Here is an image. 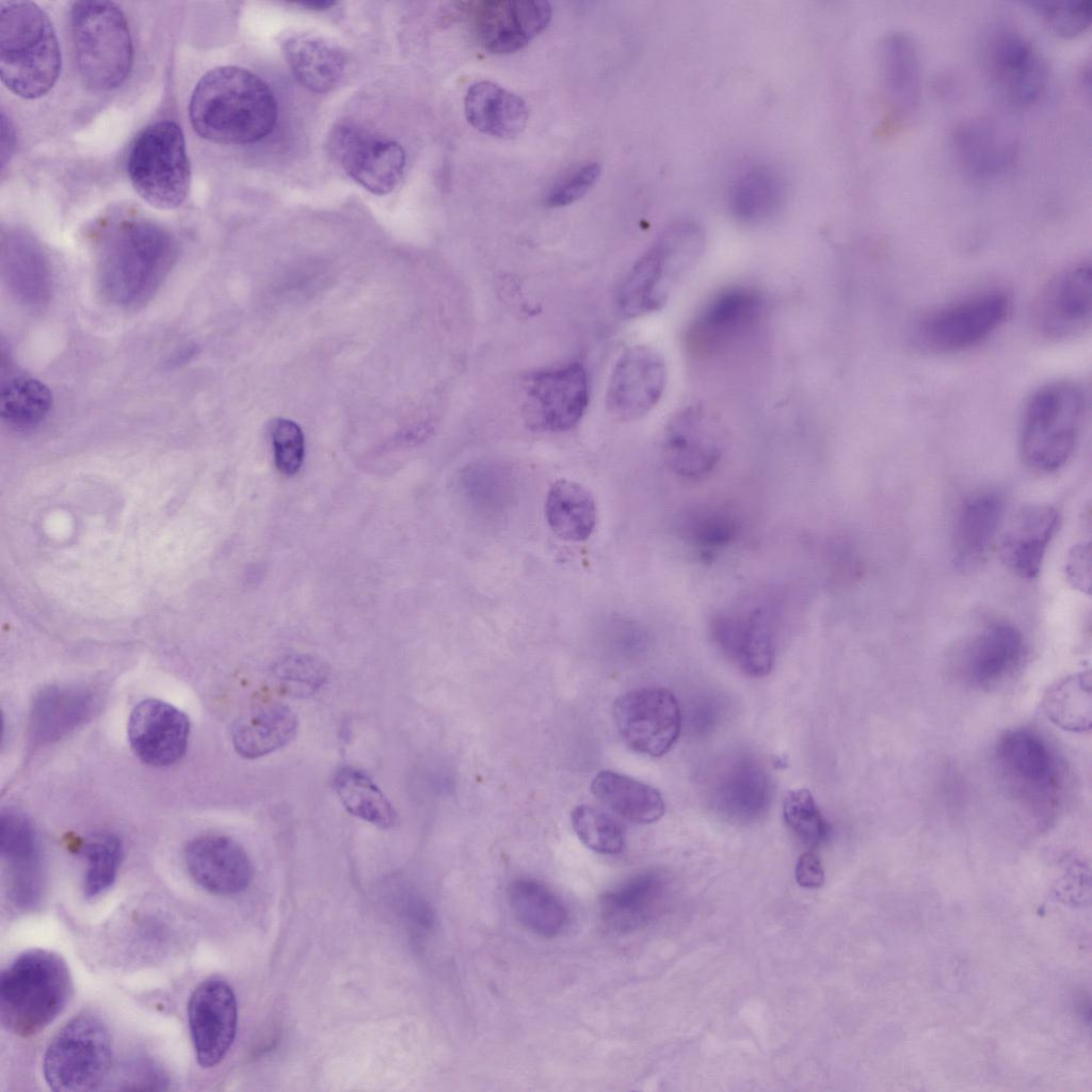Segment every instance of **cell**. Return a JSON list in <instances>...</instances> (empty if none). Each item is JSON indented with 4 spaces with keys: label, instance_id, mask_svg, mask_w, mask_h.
I'll use <instances>...</instances> for the list:
<instances>
[{
    "label": "cell",
    "instance_id": "obj_57",
    "mask_svg": "<svg viewBox=\"0 0 1092 1092\" xmlns=\"http://www.w3.org/2000/svg\"><path fill=\"white\" fill-rule=\"evenodd\" d=\"M299 5L312 11H326L336 4L334 1H304L298 3Z\"/></svg>",
    "mask_w": 1092,
    "mask_h": 1092
},
{
    "label": "cell",
    "instance_id": "obj_6",
    "mask_svg": "<svg viewBox=\"0 0 1092 1092\" xmlns=\"http://www.w3.org/2000/svg\"><path fill=\"white\" fill-rule=\"evenodd\" d=\"M1087 410L1082 388L1070 381L1048 383L1028 399L1021 420L1019 449L1025 463L1054 472L1072 457Z\"/></svg>",
    "mask_w": 1092,
    "mask_h": 1092
},
{
    "label": "cell",
    "instance_id": "obj_19",
    "mask_svg": "<svg viewBox=\"0 0 1092 1092\" xmlns=\"http://www.w3.org/2000/svg\"><path fill=\"white\" fill-rule=\"evenodd\" d=\"M662 447L665 462L674 473L684 479L700 480L720 462L723 451L721 429L705 407L689 405L669 420Z\"/></svg>",
    "mask_w": 1092,
    "mask_h": 1092
},
{
    "label": "cell",
    "instance_id": "obj_5",
    "mask_svg": "<svg viewBox=\"0 0 1092 1092\" xmlns=\"http://www.w3.org/2000/svg\"><path fill=\"white\" fill-rule=\"evenodd\" d=\"M71 990L69 969L58 953L27 950L1 973V1023L16 1035L36 1034L63 1011Z\"/></svg>",
    "mask_w": 1092,
    "mask_h": 1092
},
{
    "label": "cell",
    "instance_id": "obj_26",
    "mask_svg": "<svg viewBox=\"0 0 1092 1092\" xmlns=\"http://www.w3.org/2000/svg\"><path fill=\"white\" fill-rule=\"evenodd\" d=\"M184 863L191 878L202 888L215 895H235L247 887L252 864L231 838L207 835L193 839L184 849Z\"/></svg>",
    "mask_w": 1092,
    "mask_h": 1092
},
{
    "label": "cell",
    "instance_id": "obj_38",
    "mask_svg": "<svg viewBox=\"0 0 1092 1092\" xmlns=\"http://www.w3.org/2000/svg\"><path fill=\"white\" fill-rule=\"evenodd\" d=\"M593 796L620 817L635 823H652L664 814V802L654 787L627 775L599 771L592 780Z\"/></svg>",
    "mask_w": 1092,
    "mask_h": 1092
},
{
    "label": "cell",
    "instance_id": "obj_23",
    "mask_svg": "<svg viewBox=\"0 0 1092 1092\" xmlns=\"http://www.w3.org/2000/svg\"><path fill=\"white\" fill-rule=\"evenodd\" d=\"M879 75L887 115L885 127L897 130L915 113L921 93V63L914 39L892 32L879 46Z\"/></svg>",
    "mask_w": 1092,
    "mask_h": 1092
},
{
    "label": "cell",
    "instance_id": "obj_43",
    "mask_svg": "<svg viewBox=\"0 0 1092 1092\" xmlns=\"http://www.w3.org/2000/svg\"><path fill=\"white\" fill-rule=\"evenodd\" d=\"M1042 707L1056 726L1075 733L1091 728V675L1074 673L1051 686L1044 694Z\"/></svg>",
    "mask_w": 1092,
    "mask_h": 1092
},
{
    "label": "cell",
    "instance_id": "obj_22",
    "mask_svg": "<svg viewBox=\"0 0 1092 1092\" xmlns=\"http://www.w3.org/2000/svg\"><path fill=\"white\" fill-rule=\"evenodd\" d=\"M473 27L482 46L494 53H511L525 47L551 19V5L540 0L475 2Z\"/></svg>",
    "mask_w": 1092,
    "mask_h": 1092
},
{
    "label": "cell",
    "instance_id": "obj_55",
    "mask_svg": "<svg viewBox=\"0 0 1092 1092\" xmlns=\"http://www.w3.org/2000/svg\"><path fill=\"white\" fill-rule=\"evenodd\" d=\"M713 705L714 703L711 701H704V703L702 702L701 706L693 712L692 723L696 730L706 732L713 726L717 718L719 717L718 709Z\"/></svg>",
    "mask_w": 1092,
    "mask_h": 1092
},
{
    "label": "cell",
    "instance_id": "obj_7",
    "mask_svg": "<svg viewBox=\"0 0 1092 1092\" xmlns=\"http://www.w3.org/2000/svg\"><path fill=\"white\" fill-rule=\"evenodd\" d=\"M70 30L84 82L98 91L119 86L133 63L131 33L121 7L110 1H77L70 11Z\"/></svg>",
    "mask_w": 1092,
    "mask_h": 1092
},
{
    "label": "cell",
    "instance_id": "obj_54",
    "mask_svg": "<svg viewBox=\"0 0 1092 1092\" xmlns=\"http://www.w3.org/2000/svg\"><path fill=\"white\" fill-rule=\"evenodd\" d=\"M796 879L799 885L807 888H817L823 884L824 871L816 854L806 852L799 857Z\"/></svg>",
    "mask_w": 1092,
    "mask_h": 1092
},
{
    "label": "cell",
    "instance_id": "obj_11",
    "mask_svg": "<svg viewBox=\"0 0 1092 1092\" xmlns=\"http://www.w3.org/2000/svg\"><path fill=\"white\" fill-rule=\"evenodd\" d=\"M1012 302L1000 289H989L940 307L914 328L915 343L933 353H957L986 340L1008 319Z\"/></svg>",
    "mask_w": 1092,
    "mask_h": 1092
},
{
    "label": "cell",
    "instance_id": "obj_4",
    "mask_svg": "<svg viewBox=\"0 0 1092 1092\" xmlns=\"http://www.w3.org/2000/svg\"><path fill=\"white\" fill-rule=\"evenodd\" d=\"M705 247L702 227L690 220L665 226L623 279L616 295L628 318L661 309L700 261Z\"/></svg>",
    "mask_w": 1092,
    "mask_h": 1092
},
{
    "label": "cell",
    "instance_id": "obj_37",
    "mask_svg": "<svg viewBox=\"0 0 1092 1092\" xmlns=\"http://www.w3.org/2000/svg\"><path fill=\"white\" fill-rule=\"evenodd\" d=\"M663 882L655 873L639 874L600 898L604 924L616 933L640 928L655 913L661 900Z\"/></svg>",
    "mask_w": 1092,
    "mask_h": 1092
},
{
    "label": "cell",
    "instance_id": "obj_41",
    "mask_svg": "<svg viewBox=\"0 0 1092 1092\" xmlns=\"http://www.w3.org/2000/svg\"><path fill=\"white\" fill-rule=\"evenodd\" d=\"M508 899L517 920L529 931L553 937L567 924V911L548 887L534 880H516L509 886Z\"/></svg>",
    "mask_w": 1092,
    "mask_h": 1092
},
{
    "label": "cell",
    "instance_id": "obj_21",
    "mask_svg": "<svg viewBox=\"0 0 1092 1092\" xmlns=\"http://www.w3.org/2000/svg\"><path fill=\"white\" fill-rule=\"evenodd\" d=\"M662 356L647 346H633L617 359L611 372L606 405L620 420H635L653 410L667 385Z\"/></svg>",
    "mask_w": 1092,
    "mask_h": 1092
},
{
    "label": "cell",
    "instance_id": "obj_28",
    "mask_svg": "<svg viewBox=\"0 0 1092 1092\" xmlns=\"http://www.w3.org/2000/svg\"><path fill=\"white\" fill-rule=\"evenodd\" d=\"M995 755L1003 777L1027 796L1041 799L1055 789V759L1039 735L1010 730L999 739Z\"/></svg>",
    "mask_w": 1092,
    "mask_h": 1092
},
{
    "label": "cell",
    "instance_id": "obj_29",
    "mask_svg": "<svg viewBox=\"0 0 1092 1092\" xmlns=\"http://www.w3.org/2000/svg\"><path fill=\"white\" fill-rule=\"evenodd\" d=\"M1016 140L996 118L975 116L962 121L952 133L956 159L966 173L989 177L1005 171L1013 161Z\"/></svg>",
    "mask_w": 1092,
    "mask_h": 1092
},
{
    "label": "cell",
    "instance_id": "obj_46",
    "mask_svg": "<svg viewBox=\"0 0 1092 1092\" xmlns=\"http://www.w3.org/2000/svg\"><path fill=\"white\" fill-rule=\"evenodd\" d=\"M80 851L86 861L83 894L95 898L114 883L123 858V845L113 834H98L84 841Z\"/></svg>",
    "mask_w": 1092,
    "mask_h": 1092
},
{
    "label": "cell",
    "instance_id": "obj_13",
    "mask_svg": "<svg viewBox=\"0 0 1092 1092\" xmlns=\"http://www.w3.org/2000/svg\"><path fill=\"white\" fill-rule=\"evenodd\" d=\"M613 717L625 744L654 757L668 753L681 729L677 700L663 688H641L624 693L614 702Z\"/></svg>",
    "mask_w": 1092,
    "mask_h": 1092
},
{
    "label": "cell",
    "instance_id": "obj_39",
    "mask_svg": "<svg viewBox=\"0 0 1092 1092\" xmlns=\"http://www.w3.org/2000/svg\"><path fill=\"white\" fill-rule=\"evenodd\" d=\"M545 517L550 529L562 540L584 541L591 536L597 519L592 493L567 479L557 480L545 499Z\"/></svg>",
    "mask_w": 1092,
    "mask_h": 1092
},
{
    "label": "cell",
    "instance_id": "obj_53",
    "mask_svg": "<svg viewBox=\"0 0 1092 1092\" xmlns=\"http://www.w3.org/2000/svg\"><path fill=\"white\" fill-rule=\"evenodd\" d=\"M1065 575L1074 588L1081 592H1090L1091 587V548L1090 544H1078L1069 553L1065 561Z\"/></svg>",
    "mask_w": 1092,
    "mask_h": 1092
},
{
    "label": "cell",
    "instance_id": "obj_20",
    "mask_svg": "<svg viewBox=\"0 0 1092 1092\" xmlns=\"http://www.w3.org/2000/svg\"><path fill=\"white\" fill-rule=\"evenodd\" d=\"M526 398L534 425L549 432L567 431L588 407L587 371L579 363L539 371L528 382Z\"/></svg>",
    "mask_w": 1092,
    "mask_h": 1092
},
{
    "label": "cell",
    "instance_id": "obj_8",
    "mask_svg": "<svg viewBox=\"0 0 1092 1092\" xmlns=\"http://www.w3.org/2000/svg\"><path fill=\"white\" fill-rule=\"evenodd\" d=\"M127 171L138 194L151 206L159 209L180 206L191 181L181 128L171 121L146 127L131 146Z\"/></svg>",
    "mask_w": 1092,
    "mask_h": 1092
},
{
    "label": "cell",
    "instance_id": "obj_52",
    "mask_svg": "<svg viewBox=\"0 0 1092 1092\" xmlns=\"http://www.w3.org/2000/svg\"><path fill=\"white\" fill-rule=\"evenodd\" d=\"M271 436L277 469L285 476L295 475L304 459L301 428L292 420L277 419L272 425Z\"/></svg>",
    "mask_w": 1092,
    "mask_h": 1092
},
{
    "label": "cell",
    "instance_id": "obj_36",
    "mask_svg": "<svg viewBox=\"0 0 1092 1092\" xmlns=\"http://www.w3.org/2000/svg\"><path fill=\"white\" fill-rule=\"evenodd\" d=\"M282 49L296 80L314 93L332 91L342 78L346 53L322 36L296 33L282 43Z\"/></svg>",
    "mask_w": 1092,
    "mask_h": 1092
},
{
    "label": "cell",
    "instance_id": "obj_18",
    "mask_svg": "<svg viewBox=\"0 0 1092 1092\" xmlns=\"http://www.w3.org/2000/svg\"><path fill=\"white\" fill-rule=\"evenodd\" d=\"M188 1023L198 1064H219L230 1048L237 1031L238 1009L232 987L212 977L198 984L188 1003Z\"/></svg>",
    "mask_w": 1092,
    "mask_h": 1092
},
{
    "label": "cell",
    "instance_id": "obj_35",
    "mask_svg": "<svg viewBox=\"0 0 1092 1092\" xmlns=\"http://www.w3.org/2000/svg\"><path fill=\"white\" fill-rule=\"evenodd\" d=\"M676 531L700 559L711 561L737 541L741 520L726 503L703 502L680 512Z\"/></svg>",
    "mask_w": 1092,
    "mask_h": 1092
},
{
    "label": "cell",
    "instance_id": "obj_42",
    "mask_svg": "<svg viewBox=\"0 0 1092 1092\" xmlns=\"http://www.w3.org/2000/svg\"><path fill=\"white\" fill-rule=\"evenodd\" d=\"M333 787L344 808L353 816L381 829L396 823L397 813L379 786L363 771L344 767L333 778Z\"/></svg>",
    "mask_w": 1092,
    "mask_h": 1092
},
{
    "label": "cell",
    "instance_id": "obj_17",
    "mask_svg": "<svg viewBox=\"0 0 1092 1092\" xmlns=\"http://www.w3.org/2000/svg\"><path fill=\"white\" fill-rule=\"evenodd\" d=\"M712 807L725 819L752 823L769 810L773 786L762 762L750 753H737L725 759L709 780Z\"/></svg>",
    "mask_w": 1092,
    "mask_h": 1092
},
{
    "label": "cell",
    "instance_id": "obj_34",
    "mask_svg": "<svg viewBox=\"0 0 1092 1092\" xmlns=\"http://www.w3.org/2000/svg\"><path fill=\"white\" fill-rule=\"evenodd\" d=\"M1023 651V635L1015 626L1008 623L992 624L968 645L964 671L974 685L989 687L1015 669Z\"/></svg>",
    "mask_w": 1092,
    "mask_h": 1092
},
{
    "label": "cell",
    "instance_id": "obj_40",
    "mask_svg": "<svg viewBox=\"0 0 1092 1092\" xmlns=\"http://www.w3.org/2000/svg\"><path fill=\"white\" fill-rule=\"evenodd\" d=\"M93 707L92 694L80 688L51 687L33 704L32 732L39 742L60 738L83 722Z\"/></svg>",
    "mask_w": 1092,
    "mask_h": 1092
},
{
    "label": "cell",
    "instance_id": "obj_48",
    "mask_svg": "<svg viewBox=\"0 0 1092 1092\" xmlns=\"http://www.w3.org/2000/svg\"><path fill=\"white\" fill-rule=\"evenodd\" d=\"M783 815L789 830L809 848L829 839L832 828L818 808L812 793L805 789L789 791L783 802Z\"/></svg>",
    "mask_w": 1092,
    "mask_h": 1092
},
{
    "label": "cell",
    "instance_id": "obj_31",
    "mask_svg": "<svg viewBox=\"0 0 1092 1092\" xmlns=\"http://www.w3.org/2000/svg\"><path fill=\"white\" fill-rule=\"evenodd\" d=\"M1005 511V500L996 491H981L962 504L956 520L953 549L962 567L978 564L986 556Z\"/></svg>",
    "mask_w": 1092,
    "mask_h": 1092
},
{
    "label": "cell",
    "instance_id": "obj_33",
    "mask_svg": "<svg viewBox=\"0 0 1092 1092\" xmlns=\"http://www.w3.org/2000/svg\"><path fill=\"white\" fill-rule=\"evenodd\" d=\"M464 110L473 128L499 139L517 136L529 117L521 97L491 81H479L468 87Z\"/></svg>",
    "mask_w": 1092,
    "mask_h": 1092
},
{
    "label": "cell",
    "instance_id": "obj_3",
    "mask_svg": "<svg viewBox=\"0 0 1092 1092\" xmlns=\"http://www.w3.org/2000/svg\"><path fill=\"white\" fill-rule=\"evenodd\" d=\"M61 51L47 14L30 1L0 4V76L15 95L36 99L58 80Z\"/></svg>",
    "mask_w": 1092,
    "mask_h": 1092
},
{
    "label": "cell",
    "instance_id": "obj_1",
    "mask_svg": "<svg viewBox=\"0 0 1092 1092\" xmlns=\"http://www.w3.org/2000/svg\"><path fill=\"white\" fill-rule=\"evenodd\" d=\"M194 131L203 139L227 145L258 142L277 119V102L269 85L238 66L209 70L195 85L189 103Z\"/></svg>",
    "mask_w": 1092,
    "mask_h": 1092
},
{
    "label": "cell",
    "instance_id": "obj_12",
    "mask_svg": "<svg viewBox=\"0 0 1092 1092\" xmlns=\"http://www.w3.org/2000/svg\"><path fill=\"white\" fill-rule=\"evenodd\" d=\"M766 310L761 293L749 286H730L711 296L695 315L686 334L690 351L701 357L720 355L751 335Z\"/></svg>",
    "mask_w": 1092,
    "mask_h": 1092
},
{
    "label": "cell",
    "instance_id": "obj_24",
    "mask_svg": "<svg viewBox=\"0 0 1092 1092\" xmlns=\"http://www.w3.org/2000/svg\"><path fill=\"white\" fill-rule=\"evenodd\" d=\"M190 723L188 717L173 705L159 700H145L130 713L128 740L134 754L152 767H167L184 754Z\"/></svg>",
    "mask_w": 1092,
    "mask_h": 1092
},
{
    "label": "cell",
    "instance_id": "obj_51",
    "mask_svg": "<svg viewBox=\"0 0 1092 1092\" xmlns=\"http://www.w3.org/2000/svg\"><path fill=\"white\" fill-rule=\"evenodd\" d=\"M596 162L574 167L556 179L546 190L544 202L549 207H563L580 199L596 183L600 176Z\"/></svg>",
    "mask_w": 1092,
    "mask_h": 1092
},
{
    "label": "cell",
    "instance_id": "obj_9",
    "mask_svg": "<svg viewBox=\"0 0 1092 1092\" xmlns=\"http://www.w3.org/2000/svg\"><path fill=\"white\" fill-rule=\"evenodd\" d=\"M112 1056L106 1024L92 1013L78 1014L49 1043L43 1060L45 1080L58 1092L97 1090L110 1073Z\"/></svg>",
    "mask_w": 1092,
    "mask_h": 1092
},
{
    "label": "cell",
    "instance_id": "obj_32",
    "mask_svg": "<svg viewBox=\"0 0 1092 1092\" xmlns=\"http://www.w3.org/2000/svg\"><path fill=\"white\" fill-rule=\"evenodd\" d=\"M294 711L279 702L262 703L234 723L231 740L236 752L248 759L271 754L287 745L298 732Z\"/></svg>",
    "mask_w": 1092,
    "mask_h": 1092
},
{
    "label": "cell",
    "instance_id": "obj_50",
    "mask_svg": "<svg viewBox=\"0 0 1092 1092\" xmlns=\"http://www.w3.org/2000/svg\"><path fill=\"white\" fill-rule=\"evenodd\" d=\"M1028 4L1044 20L1051 32L1064 38L1081 34L1091 23V1L1039 0L1029 1Z\"/></svg>",
    "mask_w": 1092,
    "mask_h": 1092
},
{
    "label": "cell",
    "instance_id": "obj_25",
    "mask_svg": "<svg viewBox=\"0 0 1092 1092\" xmlns=\"http://www.w3.org/2000/svg\"><path fill=\"white\" fill-rule=\"evenodd\" d=\"M0 847L7 868L10 898L20 909L35 908L44 894V876L37 838L25 814L13 809L2 813Z\"/></svg>",
    "mask_w": 1092,
    "mask_h": 1092
},
{
    "label": "cell",
    "instance_id": "obj_16",
    "mask_svg": "<svg viewBox=\"0 0 1092 1092\" xmlns=\"http://www.w3.org/2000/svg\"><path fill=\"white\" fill-rule=\"evenodd\" d=\"M332 149L347 174L375 195L398 186L405 165L402 146L353 124H341L332 133Z\"/></svg>",
    "mask_w": 1092,
    "mask_h": 1092
},
{
    "label": "cell",
    "instance_id": "obj_15",
    "mask_svg": "<svg viewBox=\"0 0 1092 1092\" xmlns=\"http://www.w3.org/2000/svg\"><path fill=\"white\" fill-rule=\"evenodd\" d=\"M1039 334L1053 341L1081 336L1092 319V269L1081 261L1061 271L1042 289L1032 311Z\"/></svg>",
    "mask_w": 1092,
    "mask_h": 1092
},
{
    "label": "cell",
    "instance_id": "obj_30",
    "mask_svg": "<svg viewBox=\"0 0 1092 1092\" xmlns=\"http://www.w3.org/2000/svg\"><path fill=\"white\" fill-rule=\"evenodd\" d=\"M2 275L11 293L27 306L46 303L51 293V273L42 248L29 236L7 234L1 244Z\"/></svg>",
    "mask_w": 1092,
    "mask_h": 1092
},
{
    "label": "cell",
    "instance_id": "obj_47",
    "mask_svg": "<svg viewBox=\"0 0 1092 1092\" xmlns=\"http://www.w3.org/2000/svg\"><path fill=\"white\" fill-rule=\"evenodd\" d=\"M571 820L579 839L591 850L600 854L622 851L624 830L608 813L590 805H579L573 809Z\"/></svg>",
    "mask_w": 1092,
    "mask_h": 1092
},
{
    "label": "cell",
    "instance_id": "obj_2",
    "mask_svg": "<svg viewBox=\"0 0 1092 1092\" xmlns=\"http://www.w3.org/2000/svg\"><path fill=\"white\" fill-rule=\"evenodd\" d=\"M173 235L143 219H122L106 229L100 244L98 279L113 304L133 308L159 289L177 258Z\"/></svg>",
    "mask_w": 1092,
    "mask_h": 1092
},
{
    "label": "cell",
    "instance_id": "obj_10",
    "mask_svg": "<svg viewBox=\"0 0 1092 1092\" xmlns=\"http://www.w3.org/2000/svg\"><path fill=\"white\" fill-rule=\"evenodd\" d=\"M780 609L771 596L755 595L719 611L710 632L717 647L745 675L762 677L773 667Z\"/></svg>",
    "mask_w": 1092,
    "mask_h": 1092
},
{
    "label": "cell",
    "instance_id": "obj_56",
    "mask_svg": "<svg viewBox=\"0 0 1092 1092\" xmlns=\"http://www.w3.org/2000/svg\"><path fill=\"white\" fill-rule=\"evenodd\" d=\"M1 127H2V131H1V135H2V141H1V164H2V167H3L5 162H6V160L9 159V155L12 152V149L14 148V140H15L13 128L11 126V122L9 119H6L4 113H2V115H1Z\"/></svg>",
    "mask_w": 1092,
    "mask_h": 1092
},
{
    "label": "cell",
    "instance_id": "obj_44",
    "mask_svg": "<svg viewBox=\"0 0 1092 1092\" xmlns=\"http://www.w3.org/2000/svg\"><path fill=\"white\" fill-rule=\"evenodd\" d=\"M52 406L49 387L37 379L13 378L1 389L0 414L7 424L31 428L42 422Z\"/></svg>",
    "mask_w": 1092,
    "mask_h": 1092
},
{
    "label": "cell",
    "instance_id": "obj_27",
    "mask_svg": "<svg viewBox=\"0 0 1092 1092\" xmlns=\"http://www.w3.org/2000/svg\"><path fill=\"white\" fill-rule=\"evenodd\" d=\"M1059 525L1060 514L1053 505L1038 503L1021 509L1000 540L1003 563L1022 578H1037Z\"/></svg>",
    "mask_w": 1092,
    "mask_h": 1092
},
{
    "label": "cell",
    "instance_id": "obj_49",
    "mask_svg": "<svg viewBox=\"0 0 1092 1092\" xmlns=\"http://www.w3.org/2000/svg\"><path fill=\"white\" fill-rule=\"evenodd\" d=\"M273 676L285 694L305 697L316 693L326 682L328 670L314 657L293 655L276 663Z\"/></svg>",
    "mask_w": 1092,
    "mask_h": 1092
},
{
    "label": "cell",
    "instance_id": "obj_14",
    "mask_svg": "<svg viewBox=\"0 0 1092 1092\" xmlns=\"http://www.w3.org/2000/svg\"><path fill=\"white\" fill-rule=\"evenodd\" d=\"M985 62L992 83L1015 106L1031 105L1045 89L1047 66L1043 55L1014 28L999 27L990 35Z\"/></svg>",
    "mask_w": 1092,
    "mask_h": 1092
},
{
    "label": "cell",
    "instance_id": "obj_45",
    "mask_svg": "<svg viewBox=\"0 0 1092 1092\" xmlns=\"http://www.w3.org/2000/svg\"><path fill=\"white\" fill-rule=\"evenodd\" d=\"M782 184L770 170L753 167L735 182L730 194L734 213L748 222L769 216L780 205Z\"/></svg>",
    "mask_w": 1092,
    "mask_h": 1092
}]
</instances>
